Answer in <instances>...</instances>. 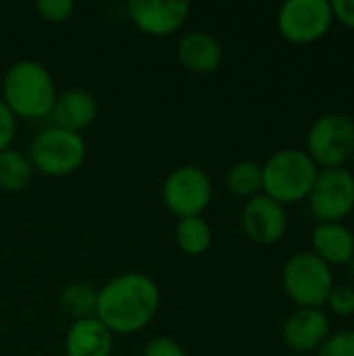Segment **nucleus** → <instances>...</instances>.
<instances>
[{
    "label": "nucleus",
    "mask_w": 354,
    "mask_h": 356,
    "mask_svg": "<svg viewBox=\"0 0 354 356\" xmlns=\"http://www.w3.org/2000/svg\"><path fill=\"white\" fill-rule=\"evenodd\" d=\"M161 307L156 282L144 273H121L108 280L96 298V319L113 336H131L142 332Z\"/></svg>",
    "instance_id": "obj_1"
},
{
    "label": "nucleus",
    "mask_w": 354,
    "mask_h": 356,
    "mask_svg": "<svg viewBox=\"0 0 354 356\" xmlns=\"http://www.w3.org/2000/svg\"><path fill=\"white\" fill-rule=\"evenodd\" d=\"M56 96L52 73L33 58L13 63L2 75L0 98L15 119L35 121L50 117Z\"/></svg>",
    "instance_id": "obj_2"
},
{
    "label": "nucleus",
    "mask_w": 354,
    "mask_h": 356,
    "mask_svg": "<svg viewBox=\"0 0 354 356\" xmlns=\"http://www.w3.org/2000/svg\"><path fill=\"white\" fill-rule=\"evenodd\" d=\"M263 194L282 207L305 202L315 186L319 167L305 148H280L263 165Z\"/></svg>",
    "instance_id": "obj_3"
},
{
    "label": "nucleus",
    "mask_w": 354,
    "mask_h": 356,
    "mask_svg": "<svg viewBox=\"0 0 354 356\" xmlns=\"http://www.w3.org/2000/svg\"><path fill=\"white\" fill-rule=\"evenodd\" d=\"M282 286L296 309H325L336 286L334 269L311 250L294 252L282 269Z\"/></svg>",
    "instance_id": "obj_4"
},
{
    "label": "nucleus",
    "mask_w": 354,
    "mask_h": 356,
    "mask_svg": "<svg viewBox=\"0 0 354 356\" xmlns=\"http://www.w3.org/2000/svg\"><path fill=\"white\" fill-rule=\"evenodd\" d=\"M88 154V146L81 134L48 125L40 129L27 150L33 169L48 177H65L75 173Z\"/></svg>",
    "instance_id": "obj_5"
},
{
    "label": "nucleus",
    "mask_w": 354,
    "mask_h": 356,
    "mask_svg": "<svg viewBox=\"0 0 354 356\" xmlns=\"http://www.w3.org/2000/svg\"><path fill=\"white\" fill-rule=\"evenodd\" d=\"M305 152L319 169L346 167L354 156V119L342 113H325L307 131Z\"/></svg>",
    "instance_id": "obj_6"
},
{
    "label": "nucleus",
    "mask_w": 354,
    "mask_h": 356,
    "mask_svg": "<svg viewBox=\"0 0 354 356\" xmlns=\"http://www.w3.org/2000/svg\"><path fill=\"white\" fill-rule=\"evenodd\" d=\"M161 200L177 219L202 217L213 200V181L198 165L175 167L161 186Z\"/></svg>",
    "instance_id": "obj_7"
},
{
    "label": "nucleus",
    "mask_w": 354,
    "mask_h": 356,
    "mask_svg": "<svg viewBox=\"0 0 354 356\" xmlns=\"http://www.w3.org/2000/svg\"><path fill=\"white\" fill-rule=\"evenodd\" d=\"M334 23L332 4L325 0H288L275 17L280 35L296 46L323 40Z\"/></svg>",
    "instance_id": "obj_8"
},
{
    "label": "nucleus",
    "mask_w": 354,
    "mask_h": 356,
    "mask_svg": "<svg viewBox=\"0 0 354 356\" xmlns=\"http://www.w3.org/2000/svg\"><path fill=\"white\" fill-rule=\"evenodd\" d=\"M307 202L317 223H344L354 213V173L346 167L319 169Z\"/></svg>",
    "instance_id": "obj_9"
},
{
    "label": "nucleus",
    "mask_w": 354,
    "mask_h": 356,
    "mask_svg": "<svg viewBox=\"0 0 354 356\" xmlns=\"http://www.w3.org/2000/svg\"><path fill=\"white\" fill-rule=\"evenodd\" d=\"M240 223L248 240L259 246H273L282 242L288 232V211L261 192L244 202Z\"/></svg>",
    "instance_id": "obj_10"
},
{
    "label": "nucleus",
    "mask_w": 354,
    "mask_h": 356,
    "mask_svg": "<svg viewBox=\"0 0 354 356\" xmlns=\"http://www.w3.org/2000/svg\"><path fill=\"white\" fill-rule=\"evenodd\" d=\"M190 8V2L182 0H129L127 17L142 33L167 38L184 27Z\"/></svg>",
    "instance_id": "obj_11"
},
{
    "label": "nucleus",
    "mask_w": 354,
    "mask_h": 356,
    "mask_svg": "<svg viewBox=\"0 0 354 356\" xmlns=\"http://www.w3.org/2000/svg\"><path fill=\"white\" fill-rule=\"evenodd\" d=\"M330 336L332 321L325 309H294L282 325V340L296 355L317 353Z\"/></svg>",
    "instance_id": "obj_12"
},
{
    "label": "nucleus",
    "mask_w": 354,
    "mask_h": 356,
    "mask_svg": "<svg viewBox=\"0 0 354 356\" xmlns=\"http://www.w3.org/2000/svg\"><path fill=\"white\" fill-rule=\"evenodd\" d=\"M179 65L196 75H209L219 71L223 63V46L219 38L209 31H190L177 44Z\"/></svg>",
    "instance_id": "obj_13"
},
{
    "label": "nucleus",
    "mask_w": 354,
    "mask_h": 356,
    "mask_svg": "<svg viewBox=\"0 0 354 356\" xmlns=\"http://www.w3.org/2000/svg\"><path fill=\"white\" fill-rule=\"evenodd\" d=\"M50 117L54 121L52 125L81 134L83 129H88L96 121L98 100L92 92L81 90V88L65 90L56 96V102H54Z\"/></svg>",
    "instance_id": "obj_14"
},
{
    "label": "nucleus",
    "mask_w": 354,
    "mask_h": 356,
    "mask_svg": "<svg viewBox=\"0 0 354 356\" xmlns=\"http://www.w3.org/2000/svg\"><path fill=\"white\" fill-rule=\"evenodd\" d=\"M311 252L328 267H344L354 257V234L346 223H317L311 234Z\"/></svg>",
    "instance_id": "obj_15"
},
{
    "label": "nucleus",
    "mask_w": 354,
    "mask_h": 356,
    "mask_svg": "<svg viewBox=\"0 0 354 356\" xmlns=\"http://www.w3.org/2000/svg\"><path fill=\"white\" fill-rule=\"evenodd\" d=\"M115 336L96 319L73 321L65 336L67 356H113Z\"/></svg>",
    "instance_id": "obj_16"
},
{
    "label": "nucleus",
    "mask_w": 354,
    "mask_h": 356,
    "mask_svg": "<svg viewBox=\"0 0 354 356\" xmlns=\"http://www.w3.org/2000/svg\"><path fill=\"white\" fill-rule=\"evenodd\" d=\"M35 169L25 152L15 150L13 146L0 152V190L21 192L31 186Z\"/></svg>",
    "instance_id": "obj_17"
},
{
    "label": "nucleus",
    "mask_w": 354,
    "mask_h": 356,
    "mask_svg": "<svg viewBox=\"0 0 354 356\" xmlns=\"http://www.w3.org/2000/svg\"><path fill=\"white\" fill-rule=\"evenodd\" d=\"M177 248L188 257H202L213 244V229L204 217L177 219L175 225Z\"/></svg>",
    "instance_id": "obj_18"
},
{
    "label": "nucleus",
    "mask_w": 354,
    "mask_h": 356,
    "mask_svg": "<svg viewBox=\"0 0 354 356\" xmlns=\"http://www.w3.org/2000/svg\"><path fill=\"white\" fill-rule=\"evenodd\" d=\"M225 188L238 198H252L263 192V169L257 161L240 159L225 173Z\"/></svg>",
    "instance_id": "obj_19"
},
{
    "label": "nucleus",
    "mask_w": 354,
    "mask_h": 356,
    "mask_svg": "<svg viewBox=\"0 0 354 356\" xmlns=\"http://www.w3.org/2000/svg\"><path fill=\"white\" fill-rule=\"evenodd\" d=\"M96 298H98V290H94L90 284L73 282L61 290L58 305L65 315H69L73 321H79V319L96 317Z\"/></svg>",
    "instance_id": "obj_20"
},
{
    "label": "nucleus",
    "mask_w": 354,
    "mask_h": 356,
    "mask_svg": "<svg viewBox=\"0 0 354 356\" xmlns=\"http://www.w3.org/2000/svg\"><path fill=\"white\" fill-rule=\"evenodd\" d=\"M325 309L340 319L354 317V286L351 284H336L328 296Z\"/></svg>",
    "instance_id": "obj_21"
},
{
    "label": "nucleus",
    "mask_w": 354,
    "mask_h": 356,
    "mask_svg": "<svg viewBox=\"0 0 354 356\" xmlns=\"http://www.w3.org/2000/svg\"><path fill=\"white\" fill-rule=\"evenodd\" d=\"M35 13L40 15V19L48 23H63L73 17L75 2L73 0H38Z\"/></svg>",
    "instance_id": "obj_22"
},
{
    "label": "nucleus",
    "mask_w": 354,
    "mask_h": 356,
    "mask_svg": "<svg viewBox=\"0 0 354 356\" xmlns=\"http://www.w3.org/2000/svg\"><path fill=\"white\" fill-rule=\"evenodd\" d=\"M315 356H354V330L332 332Z\"/></svg>",
    "instance_id": "obj_23"
},
{
    "label": "nucleus",
    "mask_w": 354,
    "mask_h": 356,
    "mask_svg": "<svg viewBox=\"0 0 354 356\" xmlns=\"http://www.w3.org/2000/svg\"><path fill=\"white\" fill-rule=\"evenodd\" d=\"M142 356H188V353L177 340L161 336V338H152L146 342Z\"/></svg>",
    "instance_id": "obj_24"
},
{
    "label": "nucleus",
    "mask_w": 354,
    "mask_h": 356,
    "mask_svg": "<svg viewBox=\"0 0 354 356\" xmlns=\"http://www.w3.org/2000/svg\"><path fill=\"white\" fill-rule=\"evenodd\" d=\"M15 134H17V119L0 98V152L10 148Z\"/></svg>",
    "instance_id": "obj_25"
},
{
    "label": "nucleus",
    "mask_w": 354,
    "mask_h": 356,
    "mask_svg": "<svg viewBox=\"0 0 354 356\" xmlns=\"http://www.w3.org/2000/svg\"><path fill=\"white\" fill-rule=\"evenodd\" d=\"M330 4L334 13V21L348 29H354V0H336Z\"/></svg>",
    "instance_id": "obj_26"
},
{
    "label": "nucleus",
    "mask_w": 354,
    "mask_h": 356,
    "mask_svg": "<svg viewBox=\"0 0 354 356\" xmlns=\"http://www.w3.org/2000/svg\"><path fill=\"white\" fill-rule=\"evenodd\" d=\"M348 273H351V280H353L354 284V257L351 259V263H348Z\"/></svg>",
    "instance_id": "obj_27"
}]
</instances>
